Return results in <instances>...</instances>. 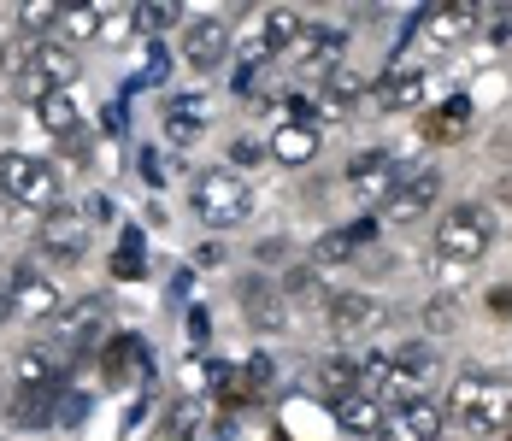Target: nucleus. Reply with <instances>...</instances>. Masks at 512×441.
Segmentation results:
<instances>
[{
	"label": "nucleus",
	"mask_w": 512,
	"mask_h": 441,
	"mask_svg": "<svg viewBox=\"0 0 512 441\" xmlns=\"http://www.w3.org/2000/svg\"><path fill=\"white\" fill-rule=\"evenodd\" d=\"M442 418L465 430V436H501L512 424V389L501 377H483V371H465L460 383L448 389V406Z\"/></svg>",
	"instance_id": "obj_1"
},
{
	"label": "nucleus",
	"mask_w": 512,
	"mask_h": 441,
	"mask_svg": "<svg viewBox=\"0 0 512 441\" xmlns=\"http://www.w3.org/2000/svg\"><path fill=\"white\" fill-rule=\"evenodd\" d=\"M489 242H495V224H489V212H483L477 200L448 206L442 224H436V253H442L448 265H477V259L489 253Z\"/></svg>",
	"instance_id": "obj_2"
},
{
	"label": "nucleus",
	"mask_w": 512,
	"mask_h": 441,
	"mask_svg": "<svg viewBox=\"0 0 512 441\" xmlns=\"http://www.w3.org/2000/svg\"><path fill=\"white\" fill-rule=\"evenodd\" d=\"M189 200H195V212H201L212 230H236V224L248 218V206H254L248 183H242L230 165H218V171H201V177H195V189H189Z\"/></svg>",
	"instance_id": "obj_3"
},
{
	"label": "nucleus",
	"mask_w": 512,
	"mask_h": 441,
	"mask_svg": "<svg viewBox=\"0 0 512 441\" xmlns=\"http://www.w3.org/2000/svg\"><path fill=\"white\" fill-rule=\"evenodd\" d=\"M0 189L18 206H42V218H48L59 206V171L48 159H30V153H0Z\"/></svg>",
	"instance_id": "obj_4"
},
{
	"label": "nucleus",
	"mask_w": 512,
	"mask_h": 441,
	"mask_svg": "<svg viewBox=\"0 0 512 441\" xmlns=\"http://www.w3.org/2000/svg\"><path fill=\"white\" fill-rule=\"evenodd\" d=\"M436 195H442V171H401V183L383 195V206H377V224H412V218H424L430 206H436Z\"/></svg>",
	"instance_id": "obj_5"
},
{
	"label": "nucleus",
	"mask_w": 512,
	"mask_h": 441,
	"mask_svg": "<svg viewBox=\"0 0 512 441\" xmlns=\"http://www.w3.org/2000/svg\"><path fill=\"white\" fill-rule=\"evenodd\" d=\"M36 247L48 259H83L89 253V206H53L36 230Z\"/></svg>",
	"instance_id": "obj_6"
},
{
	"label": "nucleus",
	"mask_w": 512,
	"mask_h": 441,
	"mask_svg": "<svg viewBox=\"0 0 512 441\" xmlns=\"http://www.w3.org/2000/svg\"><path fill=\"white\" fill-rule=\"evenodd\" d=\"M6 289H12V318H24V324H48L53 312H59V289H53L36 265H18L6 277Z\"/></svg>",
	"instance_id": "obj_7"
},
{
	"label": "nucleus",
	"mask_w": 512,
	"mask_h": 441,
	"mask_svg": "<svg viewBox=\"0 0 512 441\" xmlns=\"http://www.w3.org/2000/svg\"><path fill=\"white\" fill-rule=\"evenodd\" d=\"M324 318H330L336 336H371V330L389 324V300H377V294H330Z\"/></svg>",
	"instance_id": "obj_8"
},
{
	"label": "nucleus",
	"mask_w": 512,
	"mask_h": 441,
	"mask_svg": "<svg viewBox=\"0 0 512 441\" xmlns=\"http://www.w3.org/2000/svg\"><path fill=\"white\" fill-rule=\"evenodd\" d=\"M242 312H248L254 330H289V318H295L271 277H242Z\"/></svg>",
	"instance_id": "obj_9"
},
{
	"label": "nucleus",
	"mask_w": 512,
	"mask_h": 441,
	"mask_svg": "<svg viewBox=\"0 0 512 441\" xmlns=\"http://www.w3.org/2000/svg\"><path fill=\"white\" fill-rule=\"evenodd\" d=\"M377 212H365V218H354V224H342V230H330V236H318V247H312V265H342V259H354L359 247L377 242Z\"/></svg>",
	"instance_id": "obj_10"
},
{
	"label": "nucleus",
	"mask_w": 512,
	"mask_h": 441,
	"mask_svg": "<svg viewBox=\"0 0 512 441\" xmlns=\"http://www.w3.org/2000/svg\"><path fill=\"white\" fill-rule=\"evenodd\" d=\"M342 48H348V36L342 30H307L301 42H295V65H301V77H336V65H342Z\"/></svg>",
	"instance_id": "obj_11"
},
{
	"label": "nucleus",
	"mask_w": 512,
	"mask_h": 441,
	"mask_svg": "<svg viewBox=\"0 0 512 441\" xmlns=\"http://www.w3.org/2000/svg\"><path fill=\"white\" fill-rule=\"evenodd\" d=\"M224 53H230V30H224V18H201V24L183 30V65H189V71H212V65H224Z\"/></svg>",
	"instance_id": "obj_12"
},
{
	"label": "nucleus",
	"mask_w": 512,
	"mask_h": 441,
	"mask_svg": "<svg viewBox=\"0 0 512 441\" xmlns=\"http://www.w3.org/2000/svg\"><path fill=\"white\" fill-rule=\"evenodd\" d=\"M53 412H59V377L53 383H18V394L6 400V418L18 424V430H42V424H53Z\"/></svg>",
	"instance_id": "obj_13"
},
{
	"label": "nucleus",
	"mask_w": 512,
	"mask_h": 441,
	"mask_svg": "<svg viewBox=\"0 0 512 441\" xmlns=\"http://www.w3.org/2000/svg\"><path fill=\"white\" fill-rule=\"evenodd\" d=\"M436 430H442V412H436V406H424V400H412V406L383 412L377 441H436Z\"/></svg>",
	"instance_id": "obj_14"
},
{
	"label": "nucleus",
	"mask_w": 512,
	"mask_h": 441,
	"mask_svg": "<svg viewBox=\"0 0 512 441\" xmlns=\"http://www.w3.org/2000/svg\"><path fill=\"white\" fill-rule=\"evenodd\" d=\"M348 183H354V189H365V195L383 206V195H389L401 177H395V159H389L383 147H371V153H354V165H348Z\"/></svg>",
	"instance_id": "obj_15"
},
{
	"label": "nucleus",
	"mask_w": 512,
	"mask_h": 441,
	"mask_svg": "<svg viewBox=\"0 0 512 441\" xmlns=\"http://www.w3.org/2000/svg\"><path fill=\"white\" fill-rule=\"evenodd\" d=\"M206 118H212V106H206L201 95H183L165 106V136H171V147H189L206 136Z\"/></svg>",
	"instance_id": "obj_16"
},
{
	"label": "nucleus",
	"mask_w": 512,
	"mask_h": 441,
	"mask_svg": "<svg viewBox=\"0 0 512 441\" xmlns=\"http://www.w3.org/2000/svg\"><path fill=\"white\" fill-rule=\"evenodd\" d=\"M371 100L389 106V112H418L424 106V71H383Z\"/></svg>",
	"instance_id": "obj_17"
},
{
	"label": "nucleus",
	"mask_w": 512,
	"mask_h": 441,
	"mask_svg": "<svg viewBox=\"0 0 512 441\" xmlns=\"http://www.w3.org/2000/svg\"><path fill=\"white\" fill-rule=\"evenodd\" d=\"M259 30H265V48L277 59V53H295V42L307 36V18H301L295 6H265V12H259Z\"/></svg>",
	"instance_id": "obj_18"
},
{
	"label": "nucleus",
	"mask_w": 512,
	"mask_h": 441,
	"mask_svg": "<svg viewBox=\"0 0 512 441\" xmlns=\"http://www.w3.org/2000/svg\"><path fill=\"white\" fill-rule=\"evenodd\" d=\"M101 371H106V383L142 377V371H148V347L136 342V336H112V342L101 347Z\"/></svg>",
	"instance_id": "obj_19"
},
{
	"label": "nucleus",
	"mask_w": 512,
	"mask_h": 441,
	"mask_svg": "<svg viewBox=\"0 0 512 441\" xmlns=\"http://www.w3.org/2000/svg\"><path fill=\"white\" fill-rule=\"evenodd\" d=\"M465 130H471V100H465V95L442 100L436 112H424V142L448 147V142H460Z\"/></svg>",
	"instance_id": "obj_20"
},
{
	"label": "nucleus",
	"mask_w": 512,
	"mask_h": 441,
	"mask_svg": "<svg viewBox=\"0 0 512 441\" xmlns=\"http://www.w3.org/2000/svg\"><path fill=\"white\" fill-rule=\"evenodd\" d=\"M106 24L101 6H89V0H77V6H59V24H53V42H65V48H83L95 30Z\"/></svg>",
	"instance_id": "obj_21"
},
{
	"label": "nucleus",
	"mask_w": 512,
	"mask_h": 441,
	"mask_svg": "<svg viewBox=\"0 0 512 441\" xmlns=\"http://www.w3.org/2000/svg\"><path fill=\"white\" fill-rule=\"evenodd\" d=\"M36 118L48 124V130L59 136V142H71V136L83 130V112H77V100L65 95V89H48V95L36 100Z\"/></svg>",
	"instance_id": "obj_22"
},
{
	"label": "nucleus",
	"mask_w": 512,
	"mask_h": 441,
	"mask_svg": "<svg viewBox=\"0 0 512 441\" xmlns=\"http://www.w3.org/2000/svg\"><path fill=\"white\" fill-rule=\"evenodd\" d=\"M312 383H318L324 400H336V406H342L348 394H359V359H342V353H336V359H324Z\"/></svg>",
	"instance_id": "obj_23"
},
{
	"label": "nucleus",
	"mask_w": 512,
	"mask_h": 441,
	"mask_svg": "<svg viewBox=\"0 0 512 441\" xmlns=\"http://www.w3.org/2000/svg\"><path fill=\"white\" fill-rule=\"evenodd\" d=\"M277 289H283V300H289V312H295V306L330 312V294H324V283H318V271H312V265H295V271H289Z\"/></svg>",
	"instance_id": "obj_24"
},
{
	"label": "nucleus",
	"mask_w": 512,
	"mask_h": 441,
	"mask_svg": "<svg viewBox=\"0 0 512 441\" xmlns=\"http://www.w3.org/2000/svg\"><path fill=\"white\" fill-rule=\"evenodd\" d=\"M77 48H65V42H53V36H42V53H36V71H42V83L48 89H65L71 77H77Z\"/></svg>",
	"instance_id": "obj_25"
},
{
	"label": "nucleus",
	"mask_w": 512,
	"mask_h": 441,
	"mask_svg": "<svg viewBox=\"0 0 512 441\" xmlns=\"http://www.w3.org/2000/svg\"><path fill=\"white\" fill-rule=\"evenodd\" d=\"M101 318H106V300H83L77 312H65L59 342H65V347H89L95 336H101Z\"/></svg>",
	"instance_id": "obj_26"
},
{
	"label": "nucleus",
	"mask_w": 512,
	"mask_h": 441,
	"mask_svg": "<svg viewBox=\"0 0 512 441\" xmlns=\"http://www.w3.org/2000/svg\"><path fill=\"white\" fill-rule=\"evenodd\" d=\"M336 412H342V430H354V436H377L383 430V400L377 394H348Z\"/></svg>",
	"instance_id": "obj_27"
},
{
	"label": "nucleus",
	"mask_w": 512,
	"mask_h": 441,
	"mask_svg": "<svg viewBox=\"0 0 512 441\" xmlns=\"http://www.w3.org/2000/svg\"><path fill=\"white\" fill-rule=\"evenodd\" d=\"M271 153H277L283 165H307L312 153H318V136H312L307 124H283L277 142H271Z\"/></svg>",
	"instance_id": "obj_28"
},
{
	"label": "nucleus",
	"mask_w": 512,
	"mask_h": 441,
	"mask_svg": "<svg viewBox=\"0 0 512 441\" xmlns=\"http://www.w3.org/2000/svg\"><path fill=\"white\" fill-rule=\"evenodd\" d=\"M460 300H454V294H436V300H430V306H424V318H418V324H424V330H430V336H454V330H460Z\"/></svg>",
	"instance_id": "obj_29"
},
{
	"label": "nucleus",
	"mask_w": 512,
	"mask_h": 441,
	"mask_svg": "<svg viewBox=\"0 0 512 441\" xmlns=\"http://www.w3.org/2000/svg\"><path fill=\"white\" fill-rule=\"evenodd\" d=\"M395 371H407V377H418V383H430V371H436V347L430 342H407L401 353H395Z\"/></svg>",
	"instance_id": "obj_30"
},
{
	"label": "nucleus",
	"mask_w": 512,
	"mask_h": 441,
	"mask_svg": "<svg viewBox=\"0 0 512 441\" xmlns=\"http://www.w3.org/2000/svg\"><path fill=\"white\" fill-rule=\"evenodd\" d=\"M483 42H495V48H512V6H483Z\"/></svg>",
	"instance_id": "obj_31"
},
{
	"label": "nucleus",
	"mask_w": 512,
	"mask_h": 441,
	"mask_svg": "<svg viewBox=\"0 0 512 441\" xmlns=\"http://www.w3.org/2000/svg\"><path fill=\"white\" fill-rule=\"evenodd\" d=\"M112 277H142V230H124V247L112 253Z\"/></svg>",
	"instance_id": "obj_32"
},
{
	"label": "nucleus",
	"mask_w": 512,
	"mask_h": 441,
	"mask_svg": "<svg viewBox=\"0 0 512 441\" xmlns=\"http://www.w3.org/2000/svg\"><path fill=\"white\" fill-rule=\"evenodd\" d=\"M18 24H24L30 36H36V30H53V24H59V6H53V0H24V6H18Z\"/></svg>",
	"instance_id": "obj_33"
},
{
	"label": "nucleus",
	"mask_w": 512,
	"mask_h": 441,
	"mask_svg": "<svg viewBox=\"0 0 512 441\" xmlns=\"http://www.w3.org/2000/svg\"><path fill=\"white\" fill-rule=\"evenodd\" d=\"M83 412H89V394H59V412H53V424H83Z\"/></svg>",
	"instance_id": "obj_34"
},
{
	"label": "nucleus",
	"mask_w": 512,
	"mask_h": 441,
	"mask_svg": "<svg viewBox=\"0 0 512 441\" xmlns=\"http://www.w3.org/2000/svg\"><path fill=\"white\" fill-rule=\"evenodd\" d=\"M130 18H136V24H148V30H165V24H177V6H136Z\"/></svg>",
	"instance_id": "obj_35"
},
{
	"label": "nucleus",
	"mask_w": 512,
	"mask_h": 441,
	"mask_svg": "<svg viewBox=\"0 0 512 441\" xmlns=\"http://www.w3.org/2000/svg\"><path fill=\"white\" fill-rule=\"evenodd\" d=\"M248 389H254V394L271 389V359H265V353H254V359H248Z\"/></svg>",
	"instance_id": "obj_36"
},
{
	"label": "nucleus",
	"mask_w": 512,
	"mask_h": 441,
	"mask_svg": "<svg viewBox=\"0 0 512 441\" xmlns=\"http://www.w3.org/2000/svg\"><path fill=\"white\" fill-rule=\"evenodd\" d=\"M0 324H12V289H6V277H0Z\"/></svg>",
	"instance_id": "obj_37"
},
{
	"label": "nucleus",
	"mask_w": 512,
	"mask_h": 441,
	"mask_svg": "<svg viewBox=\"0 0 512 441\" xmlns=\"http://www.w3.org/2000/svg\"><path fill=\"white\" fill-rule=\"evenodd\" d=\"M0 418H6V394H0Z\"/></svg>",
	"instance_id": "obj_38"
},
{
	"label": "nucleus",
	"mask_w": 512,
	"mask_h": 441,
	"mask_svg": "<svg viewBox=\"0 0 512 441\" xmlns=\"http://www.w3.org/2000/svg\"><path fill=\"white\" fill-rule=\"evenodd\" d=\"M0 195H6V189H0Z\"/></svg>",
	"instance_id": "obj_39"
},
{
	"label": "nucleus",
	"mask_w": 512,
	"mask_h": 441,
	"mask_svg": "<svg viewBox=\"0 0 512 441\" xmlns=\"http://www.w3.org/2000/svg\"><path fill=\"white\" fill-rule=\"evenodd\" d=\"M507 441H512V436H507Z\"/></svg>",
	"instance_id": "obj_40"
}]
</instances>
